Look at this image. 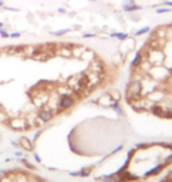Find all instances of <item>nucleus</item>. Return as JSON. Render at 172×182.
<instances>
[{
	"instance_id": "1",
	"label": "nucleus",
	"mask_w": 172,
	"mask_h": 182,
	"mask_svg": "<svg viewBox=\"0 0 172 182\" xmlns=\"http://www.w3.org/2000/svg\"><path fill=\"white\" fill-rule=\"evenodd\" d=\"M0 182H48L44 178H40L33 172L11 169V171H0Z\"/></svg>"
},
{
	"instance_id": "2",
	"label": "nucleus",
	"mask_w": 172,
	"mask_h": 182,
	"mask_svg": "<svg viewBox=\"0 0 172 182\" xmlns=\"http://www.w3.org/2000/svg\"><path fill=\"white\" fill-rule=\"evenodd\" d=\"M144 63V57H142V53H137V56H135V58H134V61H132L131 67L134 68V67H139Z\"/></svg>"
},
{
	"instance_id": "3",
	"label": "nucleus",
	"mask_w": 172,
	"mask_h": 182,
	"mask_svg": "<svg viewBox=\"0 0 172 182\" xmlns=\"http://www.w3.org/2000/svg\"><path fill=\"white\" fill-rule=\"evenodd\" d=\"M20 145L24 148V149H27V151H31V149H33V144H31V141L30 140H27V138H21Z\"/></svg>"
},
{
	"instance_id": "4",
	"label": "nucleus",
	"mask_w": 172,
	"mask_h": 182,
	"mask_svg": "<svg viewBox=\"0 0 172 182\" xmlns=\"http://www.w3.org/2000/svg\"><path fill=\"white\" fill-rule=\"evenodd\" d=\"M122 9H124V11H127V13H130V11L141 10V6H138V5H131V6H124Z\"/></svg>"
},
{
	"instance_id": "5",
	"label": "nucleus",
	"mask_w": 172,
	"mask_h": 182,
	"mask_svg": "<svg viewBox=\"0 0 172 182\" xmlns=\"http://www.w3.org/2000/svg\"><path fill=\"white\" fill-rule=\"evenodd\" d=\"M112 37H118L120 40H127L128 39V34H122V33H112Z\"/></svg>"
},
{
	"instance_id": "6",
	"label": "nucleus",
	"mask_w": 172,
	"mask_h": 182,
	"mask_svg": "<svg viewBox=\"0 0 172 182\" xmlns=\"http://www.w3.org/2000/svg\"><path fill=\"white\" fill-rule=\"evenodd\" d=\"M171 11V7H161V9H157V13H169Z\"/></svg>"
},
{
	"instance_id": "7",
	"label": "nucleus",
	"mask_w": 172,
	"mask_h": 182,
	"mask_svg": "<svg viewBox=\"0 0 172 182\" xmlns=\"http://www.w3.org/2000/svg\"><path fill=\"white\" fill-rule=\"evenodd\" d=\"M148 31H149V27H144V29H141V30L135 31V34L139 36V34H144V33H148Z\"/></svg>"
},
{
	"instance_id": "8",
	"label": "nucleus",
	"mask_w": 172,
	"mask_h": 182,
	"mask_svg": "<svg viewBox=\"0 0 172 182\" xmlns=\"http://www.w3.org/2000/svg\"><path fill=\"white\" fill-rule=\"evenodd\" d=\"M70 30H60V31H53V34L54 36H63V34H66V33H68Z\"/></svg>"
},
{
	"instance_id": "9",
	"label": "nucleus",
	"mask_w": 172,
	"mask_h": 182,
	"mask_svg": "<svg viewBox=\"0 0 172 182\" xmlns=\"http://www.w3.org/2000/svg\"><path fill=\"white\" fill-rule=\"evenodd\" d=\"M131 5H135V2H134V0H124L122 7H124V6H131Z\"/></svg>"
},
{
	"instance_id": "10",
	"label": "nucleus",
	"mask_w": 172,
	"mask_h": 182,
	"mask_svg": "<svg viewBox=\"0 0 172 182\" xmlns=\"http://www.w3.org/2000/svg\"><path fill=\"white\" fill-rule=\"evenodd\" d=\"M0 34L3 36V37H7V36H9V34H7V33H6L5 30H0Z\"/></svg>"
},
{
	"instance_id": "11",
	"label": "nucleus",
	"mask_w": 172,
	"mask_h": 182,
	"mask_svg": "<svg viewBox=\"0 0 172 182\" xmlns=\"http://www.w3.org/2000/svg\"><path fill=\"white\" fill-rule=\"evenodd\" d=\"M164 5H165V6H168V7H172V2H165Z\"/></svg>"
},
{
	"instance_id": "12",
	"label": "nucleus",
	"mask_w": 172,
	"mask_h": 182,
	"mask_svg": "<svg viewBox=\"0 0 172 182\" xmlns=\"http://www.w3.org/2000/svg\"><path fill=\"white\" fill-rule=\"evenodd\" d=\"M58 13H67L66 9H58Z\"/></svg>"
},
{
	"instance_id": "13",
	"label": "nucleus",
	"mask_w": 172,
	"mask_h": 182,
	"mask_svg": "<svg viewBox=\"0 0 172 182\" xmlns=\"http://www.w3.org/2000/svg\"><path fill=\"white\" fill-rule=\"evenodd\" d=\"M19 36H20V33H13V34H11V37H19Z\"/></svg>"
},
{
	"instance_id": "14",
	"label": "nucleus",
	"mask_w": 172,
	"mask_h": 182,
	"mask_svg": "<svg viewBox=\"0 0 172 182\" xmlns=\"http://www.w3.org/2000/svg\"><path fill=\"white\" fill-rule=\"evenodd\" d=\"M0 7H3V2L2 0H0Z\"/></svg>"
},
{
	"instance_id": "15",
	"label": "nucleus",
	"mask_w": 172,
	"mask_h": 182,
	"mask_svg": "<svg viewBox=\"0 0 172 182\" xmlns=\"http://www.w3.org/2000/svg\"><path fill=\"white\" fill-rule=\"evenodd\" d=\"M90 2H95V0H90Z\"/></svg>"
}]
</instances>
